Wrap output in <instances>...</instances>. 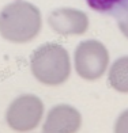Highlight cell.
<instances>
[{
    "label": "cell",
    "mask_w": 128,
    "mask_h": 133,
    "mask_svg": "<svg viewBox=\"0 0 128 133\" xmlns=\"http://www.w3.org/2000/svg\"><path fill=\"white\" fill-rule=\"evenodd\" d=\"M41 12L34 4L16 0L0 11V35L13 44H26L41 31Z\"/></svg>",
    "instance_id": "cell-1"
},
{
    "label": "cell",
    "mask_w": 128,
    "mask_h": 133,
    "mask_svg": "<svg viewBox=\"0 0 128 133\" xmlns=\"http://www.w3.org/2000/svg\"><path fill=\"white\" fill-rule=\"evenodd\" d=\"M33 76L45 86H60L70 77V56L62 45L48 42L34 50L30 58Z\"/></svg>",
    "instance_id": "cell-2"
},
{
    "label": "cell",
    "mask_w": 128,
    "mask_h": 133,
    "mask_svg": "<svg viewBox=\"0 0 128 133\" xmlns=\"http://www.w3.org/2000/svg\"><path fill=\"white\" fill-rule=\"evenodd\" d=\"M75 71L84 80H97L105 74L109 53L103 44L95 39L82 41L74 53Z\"/></svg>",
    "instance_id": "cell-3"
},
{
    "label": "cell",
    "mask_w": 128,
    "mask_h": 133,
    "mask_svg": "<svg viewBox=\"0 0 128 133\" xmlns=\"http://www.w3.org/2000/svg\"><path fill=\"white\" fill-rule=\"evenodd\" d=\"M44 116V103L35 95H21L11 102L5 113V121L15 132L35 129Z\"/></svg>",
    "instance_id": "cell-4"
},
{
    "label": "cell",
    "mask_w": 128,
    "mask_h": 133,
    "mask_svg": "<svg viewBox=\"0 0 128 133\" xmlns=\"http://www.w3.org/2000/svg\"><path fill=\"white\" fill-rule=\"evenodd\" d=\"M51 29L60 35H82L89 29V18L75 8H57L48 18Z\"/></svg>",
    "instance_id": "cell-5"
},
{
    "label": "cell",
    "mask_w": 128,
    "mask_h": 133,
    "mask_svg": "<svg viewBox=\"0 0 128 133\" xmlns=\"http://www.w3.org/2000/svg\"><path fill=\"white\" fill-rule=\"evenodd\" d=\"M81 124V113L75 107L70 105H57L48 113L42 130L46 133H72L79 130Z\"/></svg>",
    "instance_id": "cell-6"
},
{
    "label": "cell",
    "mask_w": 128,
    "mask_h": 133,
    "mask_svg": "<svg viewBox=\"0 0 128 133\" xmlns=\"http://www.w3.org/2000/svg\"><path fill=\"white\" fill-rule=\"evenodd\" d=\"M109 84L116 91L128 94V56L120 57L109 69Z\"/></svg>",
    "instance_id": "cell-7"
},
{
    "label": "cell",
    "mask_w": 128,
    "mask_h": 133,
    "mask_svg": "<svg viewBox=\"0 0 128 133\" xmlns=\"http://www.w3.org/2000/svg\"><path fill=\"white\" fill-rule=\"evenodd\" d=\"M84 2L93 11L116 18L128 10V0H84Z\"/></svg>",
    "instance_id": "cell-8"
},
{
    "label": "cell",
    "mask_w": 128,
    "mask_h": 133,
    "mask_svg": "<svg viewBox=\"0 0 128 133\" xmlns=\"http://www.w3.org/2000/svg\"><path fill=\"white\" fill-rule=\"evenodd\" d=\"M114 130L116 132H128V110L120 114V117L116 121Z\"/></svg>",
    "instance_id": "cell-9"
},
{
    "label": "cell",
    "mask_w": 128,
    "mask_h": 133,
    "mask_svg": "<svg viewBox=\"0 0 128 133\" xmlns=\"http://www.w3.org/2000/svg\"><path fill=\"white\" fill-rule=\"evenodd\" d=\"M117 25H119V29L121 30V33L128 38V10L117 16Z\"/></svg>",
    "instance_id": "cell-10"
}]
</instances>
